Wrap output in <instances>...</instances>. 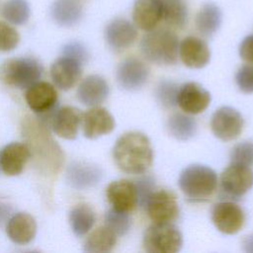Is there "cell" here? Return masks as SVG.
<instances>
[{
	"mask_svg": "<svg viewBox=\"0 0 253 253\" xmlns=\"http://www.w3.org/2000/svg\"><path fill=\"white\" fill-rule=\"evenodd\" d=\"M113 158L118 168L126 174L144 173L153 162L149 138L138 131L124 133L114 145Z\"/></svg>",
	"mask_w": 253,
	"mask_h": 253,
	"instance_id": "2",
	"label": "cell"
},
{
	"mask_svg": "<svg viewBox=\"0 0 253 253\" xmlns=\"http://www.w3.org/2000/svg\"><path fill=\"white\" fill-rule=\"evenodd\" d=\"M132 21L136 28L149 32L163 21L160 0H135L132 6Z\"/></svg>",
	"mask_w": 253,
	"mask_h": 253,
	"instance_id": "16",
	"label": "cell"
},
{
	"mask_svg": "<svg viewBox=\"0 0 253 253\" xmlns=\"http://www.w3.org/2000/svg\"><path fill=\"white\" fill-rule=\"evenodd\" d=\"M178 36L170 29H154L141 39L139 46L143 57L156 65H173L179 54Z\"/></svg>",
	"mask_w": 253,
	"mask_h": 253,
	"instance_id": "3",
	"label": "cell"
},
{
	"mask_svg": "<svg viewBox=\"0 0 253 253\" xmlns=\"http://www.w3.org/2000/svg\"><path fill=\"white\" fill-rule=\"evenodd\" d=\"M178 183L181 191L189 200L201 202L209 199L215 192L217 176L211 168L194 164L181 172Z\"/></svg>",
	"mask_w": 253,
	"mask_h": 253,
	"instance_id": "4",
	"label": "cell"
},
{
	"mask_svg": "<svg viewBox=\"0 0 253 253\" xmlns=\"http://www.w3.org/2000/svg\"><path fill=\"white\" fill-rule=\"evenodd\" d=\"M142 245L149 253H176L182 248L183 236L172 223H153L144 231Z\"/></svg>",
	"mask_w": 253,
	"mask_h": 253,
	"instance_id": "6",
	"label": "cell"
},
{
	"mask_svg": "<svg viewBox=\"0 0 253 253\" xmlns=\"http://www.w3.org/2000/svg\"><path fill=\"white\" fill-rule=\"evenodd\" d=\"M230 160L231 163L253 166V141H243L236 144L231 150Z\"/></svg>",
	"mask_w": 253,
	"mask_h": 253,
	"instance_id": "34",
	"label": "cell"
},
{
	"mask_svg": "<svg viewBox=\"0 0 253 253\" xmlns=\"http://www.w3.org/2000/svg\"><path fill=\"white\" fill-rule=\"evenodd\" d=\"M239 55L245 62L253 64V35L242 40L239 44Z\"/></svg>",
	"mask_w": 253,
	"mask_h": 253,
	"instance_id": "39",
	"label": "cell"
},
{
	"mask_svg": "<svg viewBox=\"0 0 253 253\" xmlns=\"http://www.w3.org/2000/svg\"><path fill=\"white\" fill-rule=\"evenodd\" d=\"M83 114L75 107L66 106L59 109L52 118L54 132L66 139H74L77 136Z\"/></svg>",
	"mask_w": 253,
	"mask_h": 253,
	"instance_id": "23",
	"label": "cell"
},
{
	"mask_svg": "<svg viewBox=\"0 0 253 253\" xmlns=\"http://www.w3.org/2000/svg\"><path fill=\"white\" fill-rule=\"evenodd\" d=\"M137 30L134 24L124 18L112 20L105 28V40L108 45L116 50L126 49L135 42Z\"/></svg>",
	"mask_w": 253,
	"mask_h": 253,
	"instance_id": "14",
	"label": "cell"
},
{
	"mask_svg": "<svg viewBox=\"0 0 253 253\" xmlns=\"http://www.w3.org/2000/svg\"><path fill=\"white\" fill-rule=\"evenodd\" d=\"M31 157L30 148L26 143L12 142L0 152V166L8 176L19 175Z\"/></svg>",
	"mask_w": 253,
	"mask_h": 253,
	"instance_id": "20",
	"label": "cell"
},
{
	"mask_svg": "<svg viewBox=\"0 0 253 253\" xmlns=\"http://www.w3.org/2000/svg\"><path fill=\"white\" fill-rule=\"evenodd\" d=\"M22 134L37 168L42 174L56 175L63 165L64 154L46 125L41 120L26 116L22 121Z\"/></svg>",
	"mask_w": 253,
	"mask_h": 253,
	"instance_id": "1",
	"label": "cell"
},
{
	"mask_svg": "<svg viewBox=\"0 0 253 253\" xmlns=\"http://www.w3.org/2000/svg\"><path fill=\"white\" fill-rule=\"evenodd\" d=\"M62 54L79 61L81 64L88 61L89 52L86 46L79 42H70L62 48Z\"/></svg>",
	"mask_w": 253,
	"mask_h": 253,
	"instance_id": "38",
	"label": "cell"
},
{
	"mask_svg": "<svg viewBox=\"0 0 253 253\" xmlns=\"http://www.w3.org/2000/svg\"><path fill=\"white\" fill-rule=\"evenodd\" d=\"M82 125L84 135L94 139L110 133L116 124L113 116L105 108L95 106L83 114Z\"/></svg>",
	"mask_w": 253,
	"mask_h": 253,
	"instance_id": "18",
	"label": "cell"
},
{
	"mask_svg": "<svg viewBox=\"0 0 253 253\" xmlns=\"http://www.w3.org/2000/svg\"><path fill=\"white\" fill-rule=\"evenodd\" d=\"M243 126L244 121L241 114L231 107L217 109L211 121L212 133L223 141L237 138L243 129Z\"/></svg>",
	"mask_w": 253,
	"mask_h": 253,
	"instance_id": "8",
	"label": "cell"
},
{
	"mask_svg": "<svg viewBox=\"0 0 253 253\" xmlns=\"http://www.w3.org/2000/svg\"><path fill=\"white\" fill-rule=\"evenodd\" d=\"M163 9V21L171 28L183 29L188 22L186 0H160Z\"/></svg>",
	"mask_w": 253,
	"mask_h": 253,
	"instance_id": "28",
	"label": "cell"
},
{
	"mask_svg": "<svg viewBox=\"0 0 253 253\" xmlns=\"http://www.w3.org/2000/svg\"><path fill=\"white\" fill-rule=\"evenodd\" d=\"M197 122L188 115L175 113L167 121V129L169 133L179 140H188L197 132Z\"/></svg>",
	"mask_w": 253,
	"mask_h": 253,
	"instance_id": "29",
	"label": "cell"
},
{
	"mask_svg": "<svg viewBox=\"0 0 253 253\" xmlns=\"http://www.w3.org/2000/svg\"><path fill=\"white\" fill-rule=\"evenodd\" d=\"M11 206L3 201H0V224L8 217L11 212Z\"/></svg>",
	"mask_w": 253,
	"mask_h": 253,
	"instance_id": "40",
	"label": "cell"
},
{
	"mask_svg": "<svg viewBox=\"0 0 253 253\" xmlns=\"http://www.w3.org/2000/svg\"><path fill=\"white\" fill-rule=\"evenodd\" d=\"M220 186L227 196L240 198L253 187V171L248 166L231 163L221 173Z\"/></svg>",
	"mask_w": 253,
	"mask_h": 253,
	"instance_id": "9",
	"label": "cell"
},
{
	"mask_svg": "<svg viewBox=\"0 0 253 253\" xmlns=\"http://www.w3.org/2000/svg\"><path fill=\"white\" fill-rule=\"evenodd\" d=\"M134 184H135L136 193H137V205L140 208H144L148 198L154 192V188H155L154 179L152 176L146 175L137 179Z\"/></svg>",
	"mask_w": 253,
	"mask_h": 253,
	"instance_id": "36",
	"label": "cell"
},
{
	"mask_svg": "<svg viewBox=\"0 0 253 253\" xmlns=\"http://www.w3.org/2000/svg\"><path fill=\"white\" fill-rule=\"evenodd\" d=\"M95 220L94 211L86 204L75 206L69 213L70 226L77 236L85 235L93 227Z\"/></svg>",
	"mask_w": 253,
	"mask_h": 253,
	"instance_id": "30",
	"label": "cell"
},
{
	"mask_svg": "<svg viewBox=\"0 0 253 253\" xmlns=\"http://www.w3.org/2000/svg\"><path fill=\"white\" fill-rule=\"evenodd\" d=\"M105 225L109 227L116 235H126L131 226V218L128 212L120 211L113 208L105 214Z\"/></svg>",
	"mask_w": 253,
	"mask_h": 253,
	"instance_id": "32",
	"label": "cell"
},
{
	"mask_svg": "<svg viewBox=\"0 0 253 253\" xmlns=\"http://www.w3.org/2000/svg\"><path fill=\"white\" fill-rule=\"evenodd\" d=\"M242 248L247 253H253V233L249 234L243 238Z\"/></svg>",
	"mask_w": 253,
	"mask_h": 253,
	"instance_id": "41",
	"label": "cell"
},
{
	"mask_svg": "<svg viewBox=\"0 0 253 253\" xmlns=\"http://www.w3.org/2000/svg\"><path fill=\"white\" fill-rule=\"evenodd\" d=\"M109 85L100 75H89L79 85L77 98L85 106L95 107L102 104L109 96Z\"/></svg>",
	"mask_w": 253,
	"mask_h": 253,
	"instance_id": "21",
	"label": "cell"
},
{
	"mask_svg": "<svg viewBox=\"0 0 253 253\" xmlns=\"http://www.w3.org/2000/svg\"><path fill=\"white\" fill-rule=\"evenodd\" d=\"M42 72V65L34 58H11L0 66V80L6 85L24 89L38 82Z\"/></svg>",
	"mask_w": 253,
	"mask_h": 253,
	"instance_id": "5",
	"label": "cell"
},
{
	"mask_svg": "<svg viewBox=\"0 0 253 253\" xmlns=\"http://www.w3.org/2000/svg\"><path fill=\"white\" fill-rule=\"evenodd\" d=\"M211 97L202 85L196 82H188L178 90L177 105L186 114L198 115L207 110Z\"/></svg>",
	"mask_w": 253,
	"mask_h": 253,
	"instance_id": "12",
	"label": "cell"
},
{
	"mask_svg": "<svg viewBox=\"0 0 253 253\" xmlns=\"http://www.w3.org/2000/svg\"><path fill=\"white\" fill-rule=\"evenodd\" d=\"M179 55L186 66L203 68L211 59V50L204 40L190 36L179 43Z\"/></svg>",
	"mask_w": 253,
	"mask_h": 253,
	"instance_id": "17",
	"label": "cell"
},
{
	"mask_svg": "<svg viewBox=\"0 0 253 253\" xmlns=\"http://www.w3.org/2000/svg\"><path fill=\"white\" fill-rule=\"evenodd\" d=\"M211 220L214 226L224 234H235L244 225L243 210L232 202H220L211 210Z\"/></svg>",
	"mask_w": 253,
	"mask_h": 253,
	"instance_id": "11",
	"label": "cell"
},
{
	"mask_svg": "<svg viewBox=\"0 0 253 253\" xmlns=\"http://www.w3.org/2000/svg\"><path fill=\"white\" fill-rule=\"evenodd\" d=\"M106 196L114 210L129 212L137 206L135 184L126 179L111 182L106 189Z\"/></svg>",
	"mask_w": 253,
	"mask_h": 253,
	"instance_id": "13",
	"label": "cell"
},
{
	"mask_svg": "<svg viewBox=\"0 0 253 253\" xmlns=\"http://www.w3.org/2000/svg\"><path fill=\"white\" fill-rule=\"evenodd\" d=\"M103 177L102 169L89 162L74 161L66 170V181L74 189L85 190L96 186Z\"/></svg>",
	"mask_w": 253,
	"mask_h": 253,
	"instance_id": "15",
	"label": "cell"
},
{
	"mask_svg": "<svg viewBox=\"0 0 253 253\" xmlns=\"http://www.w3.org/2000/svg\"><path fill=\"white\" fill-rule=\"evenodd\" d=\"M82 74V64L68 56L56 59L50 67L53 83L62 90H69L79 80Z\"/></svg>",
	"mask_w": 253,
	"mask_h": 253,
	"instance_id": "19",
	"label": "cell"
},
{
	"mask_svg": "<svg viewBox=\"0 0 253 253\" xmlns=\"http://www.w3.org/2000/svg\"><path fill=\"white\" fill-rule=\"evenodd\" d=\"M235 81L240 91L247 94L253 93V64L241 66L235 75Z\"/></svg>",
	"mask_w": 253,
	"mask_h": 253,
	"instance_id": "37",
	"label": "cell"
},
{
	"mask_svg": "<svg viewBox=\"0 0 253 253\" xmlns=\"http://www.w3.org/2000/svg\"><path fill=\"white\" fill-rule=\"evenodd\" d=\"M83 16L80 0H55L50 7V17L60 27H73Z\"/></svg>",
	"mask_w": 253,
	"mask_h": 253,
	"instance_id": "25",
	"label": "cell"
},
{
	"mask_svg": "<svg viewBox=\"0 0 253 253\" xmlns=\"http://www.w3.org/2000/svg\"><path fill=\"white\" fill-rule=\"evenodd\" d=\"M144 209L153 223H171L179 215V204L175 194L169 190L154 191Z\"/></svg>",
	"mask_w": 253,
	"mask_h": 253,
	"instance_id": "7",
	"label": "cell"
},
{
	"mask_svg": "<svg viewBox=\"0 0 253 253\" xmlns=\"http://www.w3.org/2000/svg\"><path fill=\"white\" fill-rule=\"evenodd\" d=\"M178 86L171 80H161L154 89L157 102L164 108H172L177 105Z\"/></svg>",
	"mask_w": 253,
	"mask_h": 253,
	"instance_id": "33",
	"label": "cell"
},
{
	"mask_svg": "<svg viewBox=\"0 0 253 253\" xmlns=\"http://www.w3.org/2000/svg\"><path fill=\"white\" fill-rule=\"evenodd\" d=\"M29 107L37 113L51 111L57 101L55 88L47 82H36L30 86L25 94Z\"/></svg>",
	"mask_w": 253,
	"mask_h": 253,
	"instance_id": "22",
	"label": "cell"
},
{
	"mask_svg": "<svg viewBox=\"0 0 253 253\" xmlns=\"http://www.w3.org/2000/svg\"><path fill=\"white\" fill-rule=\"evenodd\" d=\"M3 18L10 24L21 26L31 16V7L27 0H6L1 7Z\"/></svg>",
	"mask_w": 253,
	"mask_h": 253,
	"instance_id": "31",
	"label": "cell"
},
{
	"mask_svg": "<svg viewBox=\"0 0 253 253\" xmlns=\"http://www.w3.org/2000/svg\"><path fill=\"white\" fill-rule=\"evenodd\" d=\"M117 243V235L106 225L95 229L85 240L84 251L104 253L113 250Z\"/></svg>",
	"mask_w": 253,
	"mask_h": 253,
	"instance_id": "27",
	"label": "cell"
},
{
	"mask_svg": "<svg viewBox=\"0 0 253 253\" xmlns=\"http://www.w3.org/2000/svg\"><path fill=\"white\" fill-rule=\"evenodd\" d=\"M20 42V35L8 23L0 21V51L13 50Z\"/></svg>",
	"mask_w": 253,
	"mask_h": 253,
	"instance_id": "35",
	"label": "cell"
},
{
	"mask_svg": "<svg viewBox=\"0 0 253 253\" xmlns=\"http://www.w3.org/2000/svg\"><path fill=\"white\" fill-rule=\"evenodd\" d=\"M116 78L119 86L124 90L136 91L142 88L149 78L146 64L136 57H127L118 66Z\"/></svg>",
	"mask_w": 253,
	"mask_h": 253,
	"instance_id": "10",
	"label": "cell"
},
{
	"mask_svg": "<svg viewBox=\"0 0 253 253\" xmlns=\"http://www.w3.org/2000/svg\"><path fill=\"white\" fill-rule=\"evenodd\" d=\"M6 232L14 243L21 245L27 244L31 242L36 235V220L27 212H18L8 220Z\"/></svg>",
	"mask_w": 253,
	"mask_h": 253,
	"instance_id": "24",
	"label": "cell"
},
{
	"mask_svg": "<svg viewBox=\"0 0 253 253\" xmlns=\"http://www.w3.org/2000/svg\"><path fill=\"white\" fill-rule=\"evenodd\" d=\"M222 21L220 8L212 2L204 4L197 13L195 24L198 32L205 38L213 36L219 29Z\"/></svg>",
	"mask_w": 253,
	"mask_h": 253,
	"instance_id": "26",
	"label": "cell"
}]
</instances>
